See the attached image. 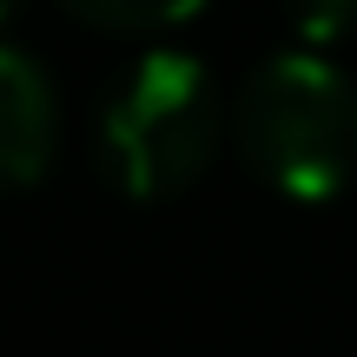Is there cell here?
<instances>
[{"mask_svg": "<svg viewBox=\"0 0 357 357\" xmlns=\"http://www.w3.org/2000/svg\"><path fill=\"white\" fill-rule=\"evenodd\" d=\"M231 132L278 192L331 199L357 166V86L311 47L271 53L245 73Z\"/></svg>", "mask_w": 357, "mask_h": 357, "instance_id": "cell-1", "label": "cell"}, {"mask_svg": "<svg viewBox=\"0 0 357 357\" xmlns=\"http://www.w3.org/2000/svg\"><path fill=\"white\" fill-rule=\"evenodd\" d=\"M218 146V93L192 53H146L100 106V166L132 199L192 185Z\"/></svg>", "mask_w": 357, "mask_h": 357, "instance_id": "cell-2", "label": "cell"}, {"mask_svg": "<svg viewBox=\"0 0 357 357\" xmlns=\"http://www.w3.org/2000/svg\"><path fill=\"white\" fill-rule=\"evenodd\" d=\"M53 153V86L33 53L0 40V185H26Z\"/></svg>", "mask_w": 357, "mask_h": 357, "instance_id": "cell-3", "label": "cell"}, {"mask_svg": "<svg viewBox=\"0 0 357 357\" xmlns=\"http://www.w3.org/2000/svg\"><path fill=\"white\" fill-rule=\"evenodd\" d=\"M66 7L100 20V26H166V20L199 13L205 0H66Z\"/></svg>", "mask_w": 357, "mask_h": 357, "instance_id": "cell-4", "label": "cell"}, {"mask_svg": "<svg viewBox=\"0 0 357 357\" xmlns=\"http://www.w3.org/2000/svg\"><path fill=\"white\" fill-rule=\"evenodd\" d=\"M284 13L305 40H337L357 20V0H284Z\"/></svg>", "mask_w": 357, "mask_h": 357, "instance_id": "cell-5", "label": "cell"}, {"mask_svg": "<svg viewBox=\"0 0 357 357\" xmlns=\"http://www.w3.org/2000/svg\"><path fill=\"white\" fill-rule=\"evenodd\" d=\"M7 13H13V0H0V20H7Z\"/></svg>", "mask_w": 357, "mask_h": 357, "instance_id": "cell-6", "label": "cell"}]
</instances>
